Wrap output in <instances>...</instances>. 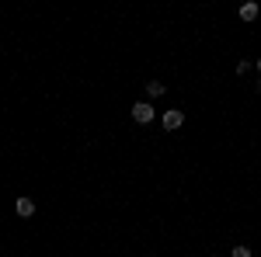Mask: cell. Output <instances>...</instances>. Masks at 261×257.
<instances>
[{
  "label": "cell",
  "mask_w": 261,
  "mask_h": 257,
  "mask_svg": "<svg viewBox=\"0 0 261 257\" xmlns=\"http://www.w3.org/2000/svg\"><path fill=\"white\" fill-rule=\"evenodd\" d=\"M233 257H251V247H233Z\"/></svg>",
  "instance_id": "6"
},
{
  "label": "cell",
  "mask_w": 261,
  "mask_h": 257,
  "mask_svg": "<svg viewBox=\"0 0 261 257\" xmlns=\"http://www.w3.org/2000/svg\"><path fill=\"white\" fill-rule=\"evenodd\" d=\"M164 129H167V132H174V129H181V125H185V111H178V108H171V111H164Z\"/></svg>",
  "instance_id": "2"
},
{
  "label": "cell",
  "mask_w": 261,
  "mask_h": 257,
  "mask_svg": "<svg viewBox=\"0 0 261 257\" xmlns=\"http://www.w3.org/2000/svg\"><path fill=\"white\" fill-rule=\"evenodd\" d=\"M14 209H18V216H21V219L35 216V202H32V198H18V202H14Z\"/></svg>",
  "instance_id": "3"
},
{
  "label": "cell",
  "mask_w": 261,
  "mask_h": 257,
  "mask_svg": "<svg viewBox=\"0 0 261 257\" xmlns=\"http://www.w3.org/2000/svg\"><path fill=\"white\" fill-rule=\"evenodd\" d=\"M241 18L244 21H254V18H258V4H244V7H241Z\"/></svg>",
  "instance_id": "4"
},
{
  "label": "cell",
  "mask_w": 261,
  "mask_h": 257,
  "mask_svg": "<svg viewBox=\"0 0 261 257\" xmlns=\"http://www.w3.org/2000/svg\"><path fill=\"white\" fill-rule=\"evenodd\" d=\"M146 94H150V98H161V94H164V83L150 80V83H146Z\"/></svg>",
  "instance_id": "5"
},
{
  "label": "cell",
  "mask_w": 261,
  "mask_h": 257,
  "mask_svg": "<svg viewBox=\"0 0 261 257\" xmlns=\"http://www.w3.org/2000/svg\"><path fill=\"white\" fill-rule=\"evenodd\" d=\"M258 73H261V60H258Z\"/></svg>",
  "instance_id": "7"
},
{
  "label": "cell",
  "mask_w": 261,
  "mask_h": 257,
  "mask_svg": "<svg viewBox=\"0 0 261 257\" xmlns=\"http://www.w3.org/2000/svg\"><path fill=\"white\" fill-rule=\"evenodd\" d=\"M133 119L140 122V125H150V122H153V104H150V101H136V104H133Z\"/></svg>",
  "instance_id": "1"
}]
</instances>
